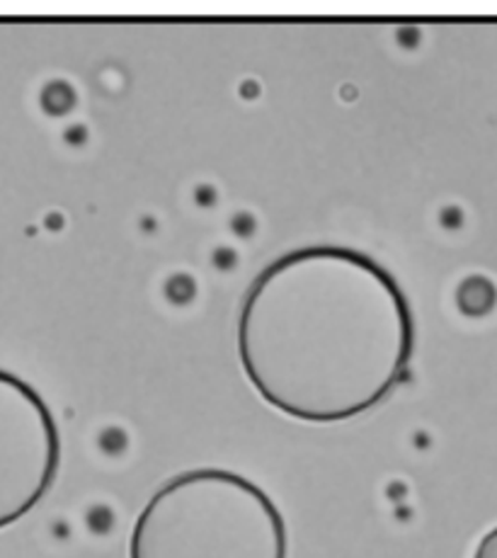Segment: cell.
Listing matches in <instances>:
<instances>
[{
	"label": "cell",
	"instance_id": "obj_3",
	"mask_svg": "<svg viewBox=\"0 0 497 558\" xmlns=\"http://www.w3.org/2000/svg\"><path fill=\"white\" fill-rule=\"evenodd\" d=\"M495 302V292H493V284L485 282L481 277H473L469 282H463V287L459 289V304L461 308L466 311V314H485Z\"/></svg>",
	"mask_w": 497,
	"mask_h": 558
},
{
	"label": "cell",
	"instance_id": "obj_1",
	"mask_svg": "<svg viewBox=\"0 0 497 558\" xmlns=\"http://www.w3.org/2000/svg\"><path fill=\"white\" fill-rule=\"evenodd\" d=\"M238 357L265 403L301 423H344L391 393L413 357L415 320L396 277L369 255L308 245L247 287Z\"/></svg>",
	"mask_w": 497,
	"mask_h": 558
},
{
	"label": "cell",
	"instance_id": "obj_2",
	"mask_svg": "<svg viewBox=\"0 0 497 558\" xmlns=\"http://www.w3.org/2000/svg\"><path fill=\"white\" fill-rule=\"evenodd\" d=\"M129 558H287V524L253 481L223 469H194L146 502Z\"/></svg>",
	"mask_w": 497,
	"mask_h": 558
},
{
	"label": "cell",
	"instance_id": "obj_4",
	"mask_svg": "<svg viewBox=\"0 0 497 558\" xmlns=\"http://www.w3.org/2000/svg\"><path fill=\"white\" fill-rule=\"evenodd\" d=\"M473 558H497V527L483 536Z\"/></svg>",
	"mask_w": 497,
	"mask_h": 558
}]
</instances>
